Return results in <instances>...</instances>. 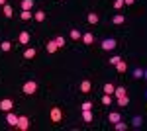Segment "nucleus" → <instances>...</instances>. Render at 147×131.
Listing matches in <instances>:
<instances>
[{
	"label": "nucleus",
	"instance_id": "f257e3e1",
	"mask_svg": "<svg viewBox=\"0 0 147 131\" xmlns=\"http://www.w3.org/2000/svg\"><path fill=\"white\" fill-rule=\"evenodd\" d=\"M22 92H24V94H28V96H34L35 92H37V82H35V80H28V82H24Z\"/></svg>",
	"mask_w": 147,
	"mask_h": 131
},
{
	"label": "nucleus",
	"instance_id": "f03ea898",
	"mask_svg": "<svg viewBox=\"0 0 147 131\" xmlns=\"http://www.w3.org/2000/svg\"><path fill=\"white\" fill-rule=\"evenodd\" d=\"M49 118H51V121L53 123H61L63 121V108H51V112H49Z\"/></svg>",
	"mask_w": 147,
	"mask_h": 131
},
{
	"label": "nucleus",
	"instance_id": "7ed1b4c3",
	"mask_svg": "<svg viewBox=\"0 0 147 131\" xmlns=\"http://www.w3.org/2000/svg\"><path fill=\"white\" fill-rule=\"evenodd\" d=\"M12 108H14L12 98H2V100H0V112H10Z\"/></svg>",
	"mask_w": 147,
	"mask_h": 131
},
{
	"label": "nucleus",
	"instance_id": "20e7f679",
	"mask_svg": "<svg viewBox=\"0 0 147 131\" xmlns=\"http://www.w3.org/2000/svg\"><path fill=\"white\" fill-rule=\"evenodd\" d=\"M18 129H22V131L30 129V120L26 116H18Z\"/></svg>",
	"mask_w": 147,
	"mask_h": 131
},
{
	"label": "nucleus",
	"instance_id": "39448f33",
	"mask_svg": "<svg viewBox=\"0 0 147 131\" xmlns=\"http://www.w3.org/2000/svg\"><path fill=\"white\" fill-rule=\"evenodd\" d=\"M79 90H80V94H90L92 82H90V80H82V82L79 84Z\"/></svg>",
	"mask_w": 147,
	"mask_h": 131
},
{
	"label": "nucleus",
	"instance_id": "423d86ee",
	"mask_svg": "<svg viewBox=\"0 0 147 131\" xmlns=\"http://www.w3.org/2000/svg\"><path fill=\"white\" fill-rule=\"evenodd\" d=\"M6 121H8V125H12V127H18V116L14 114V112H6Z\"/></svg>",
	"mask_w": 147,
	"mask_h": 131
},
{
	"label": "nucleus",
	"instance_id": "0eeeda50",
	"mask_svg": "<svg viewBox=\"0 0 147 131\" xmlns=\"http://www.w3.org/2000/svg\"><path fill=\"white\" fill-rule=\"evenodd\" d=\"M100 47L104 51H112V49H116V39H112V37H110V39H104Z\"/></svg>",
	"mask_w": 147,
	"mask_h": 131
},
{
	"label": "nucleus",
	"instance_id": "6e6552de",
	"mask_svg": "<svg viewBox=\"0 0 147 131\" xmlns=\"http://www.w3.org/2000/svg\"><path fill=\"white\" fill-rule=\"evenodd\" d=\"M18 41L22 45H28L30 41H32V35H30V32H22L20 35H18Z\"/></svg>",
	"mask_w": 147,
	"mask_h": 131
},
{
	"label": "nucleus",
	"instance_id": "1a4fd4ad",
	"mask_svg": "<svg viewBox=\"0 0 147 131\" xmlns=\"http://www.w3.org/2000/svg\"><path fill=\"white\" fill-rule=\"evenodd\" d=\"M92 120H94V114H92V110H82V121L90 123Z\"/></svg>",
	"mask_w": 147,
	"mask_h": 131
},
{
	"label": "nucleus",
	"instance_id": "9d476101",
	"mask_svg": "<svg viewBox=\"0 0 147 131\" xmlns=\"http://www.w3.org/2000/svg\"><path fill=\"white\" fill-rule=\"evenodd\" d=\"M35 55H37V49H35V47H28V49L24 51V57H26V59H34Z\"/></svg>",
	"mask_w": 147,
	"mask_h": 131
},
{
	"label": "nucleus",
	"instance_id": "9b49d317",
	"mask_svg": "<svg viewBox=\"0 0 147 131\" xmlns=\"http://www.w3.org/2000/svg\"><path fill=\"white\" fill-rule=\"evenodd\" d=\"M80 39H82V43H84V45H92L94 35H92V33H82V37H80Z\"/></svg>",
	"mask_w": 147,
	"mask_h": 131
},
{
	"label": "nucleus",
	"instance_id": "f8f14e48",
	"mask_svg": "<svg viewBox=\"0 0 147 131\" xmlns=\"http://www.w3.org/2000/svg\"><path fill=\"white\" fill-rule=\"evenodd\" d=\"M45 49H47V53H55L57 49V43H55V39H51V41H47V45H45Z\"/></svg>",
	"mask_w": 147,
	"mask_h": 131
},
{
	"label": "nucleus",
	"instance_id": "ddd939ff",
	"mask_svg": "<svg viewBox=\"0 0 147 131\" xmlns=\"http://www.w3.org/2000/svg\"><path fill=\"white\" fill-rule=\"evenodd\" d=\"M108 121H110V123H118V121H120V114H118V112H110V114H108Z\"/></svg>",
	"mask_w": 147,
	"mask_h": 131
},
{
	"label": "nucleus",
	"instance_id": "4468645a",
	"mask_svg": "<svg viewBox=\"0 0 147 131\" xmlns=\"http://www.w3.org/2000/svg\"><path fill=\"white\" fill-rule=\"evenodd\" d=\"M34 6H35L34 0H22V10H32Z\"/></svg>",
	"mask_w": 147,
	"mask_h": 131
},
{
	"label": "nucleus",
	"instance_id": "2eb2a0df",
	"mask_svg": "<svg viewBox=\"0 0 147 131\" xmlns=\"http://www.w3.org/2000/svg\"><path fill=\"white\" fill-rule=\"evenodd\" d=\"M86 20H88V24H98L100 16H98V14H94V12H90V14L86 16Z\"/></svg>",
	"mask_w": 147,
	"mask_h": 131
},
{
	"label": "nucleus",
	"instance_id": "dca6fc26",
	"mask_svg": "<svg viewBox=\"0 0 147 131\" xmlns=\"http://www.w3.org/2000/svg\"><path fill=\"white\" fill-rule=\"evenodd\" d=\"M2 14H4L6 18H12V14H14V10H12V6H8V4H4V6H2Z\"/></svg>",
	"mask_w": 147,
	"mask_h": 131
},
{
	"label": "nucleus",
	"instance_id": "f3484780",
	"mask_svg": "<svg viewBox=\"0 0 147 131\" xmlns=\"http://www.w3.org/2000/svg\"><path fill=\"white\" fill-rule=\"evenodd\" d=\"M34 18H35V22H45V12H43V10H37L34 14Z\"/></svg>",
	"mask_w": 147,
	"mask_h": 131
},
{
	"label": "nucleus",
	"instance_id": "a211bd4d",
	"mask_svg": "<svg viewBox=\"0 0 147 131\" xmlns=\"http://www.w3.org/2000/svg\"><path fill=\"white\" fill-rule=\"evenodd\" d=\"M55 43H57L59 49H63V47L67 45V41H65V37H63V35H57V37H55Z\"/></svg>",
	"mask_w": 147,
	"mask_h": 131
},
{
	"label": "nucleus",
	"instance_id": "6ab92c4d",
	"mask_svg": "<svg viewBox=\"0 0 147 131\" xmlns=\"http://www.w3.org/2000/svg\"><path fill=\"white\" fill-rule=\"evenodd\" d=\"M114 94H116V98H122V96H125L127 92H125V88H124V86H116Z\"/></svg>",
	"mask_w": 147,
	"mask_h": 131
},
{
	"label": "nucleus",
	"instance_id": "aec40b11",
	"mask_svg": "<svg viewBox=\"0 0 147 131\" xmlns=\"http://www.w3.org/2000/svg\"><path fill=\"white\" fill-rule=\"evenodd\" d=\"M112 22L116 24V26H120V24H124V22H125V16H122V14H116V16L112 18Z\"/></svg>",
	"mask_w": 147,
	"mask_h": 131
},
{
	"label": "nucleus",
	"instance_id": "412c9836",
	"mask_svg": "<svg viewBox=\"0 0 147 131\" xmlns=\"http://www.w3.org/2000/svg\"><path fill=\"white\" fill-rule=\"evenodd\" d=\"M116 71H118V73H125V71H127V63H125V61H120V63L116 65Z\"/></svg>",
	"mask_w": 147,
	"mask_h": 131
},
{
	"label": "nucleus",
	"instance_id": "4be33fe9",
	"mask_svg": "<svg viewBox=\"0 0 147 131\" xmlns=\"http://www.w3.org/2000/svg\"><path fill=\"white\" fill-rule=\"evenodd\" d=\"M114 90H116L114 84H110V82H106V84H104V94H114Z\"/></svg>",
	"mask_w": 147,
	"mask_h": 131
},
{
	"label": "nucleus",
	"instance_id": "5701e85b",
	"mask_svg": "<svg viewBox=\"0 0 147 131\" xmlns=\"http://www.w3.org/2000/svg\"><path fill=\"white\" fill-rule=\"evenodd\" d=\"M129 104V98H127V94L125 96H122V98H118V106H122V108H125Z\"/></svg>",
	"mask_w": 147,
	"mask_h": 131
},
{
	"label": "nucleus",
	"instance_id": "b1692460",
	"mask_svg": "<svg viewBox=\"0 0 147 131\" xmlns=\"http://www.w3.org/2000/svg\"><path fill=\"white\" fill-rule=\"evenodd\" d=\"M80 37H82V33L79 30H71V39H75V41H79Z\"/></svg>",
	"mask_w": 147,
	"mask_h": 131
},
{
	"label": "nucleus",
	"instance_id": "393cba45",
	"mask_svg": "<svg viewBox=\"0 0 147 131\" xmlns=\"http://www.w3.org/2000/svg\"><path fill=\"white\" fill-rule=\"evenodd\" d=\"M0 49L6 53V51H10V49H12V43H10V41H0Z\"/></svg>",
	"mask_w": 147,
	"mask_h": 131
},
{
	"label": "nucleus",
	"instance_id": "a878e982",
	"mask_svg": "<svg viewBox=\"0 0 147 131\" xmlns=\"http://www.w3.org/2000/svg\"><path fill=\"white\" fill-rule=\"evenodd\" d=\"M20 16H22V20H26V22H28V20H32V16H34V14H32V10H22V14H20Z\"/></svg>",
	"mask_w": 147,
	"mask_h": 131
},
{
	"label": "nucleus",
	"instance_id": "bb28decb",
	"mask_svg": "<svg viewBox=\"0 0 147 131\" xmlns=\"http://www.w3.org/2000/svg\"><path fill=\"white\" fill-rule=\"evenodd\" d=\"M102 104H104V106H110V104H112V94H104V96H102Z\"/></svg>",
	"mask_w": 147,
	"mask_h": 131
},
{
	"label": "nucleus",
	"instance_id": "cd10ccee",
	"mask_svg": "<svg viewBox=\"0 0 147 131\" xmlns=\"http://www.w3.org/2000/svg\"><path fill=\"white\" fill-rule=\"evenodd\" d=\"M114 127L118 131H125L127 129V123H122V121H118V123H114Z\"/></svg>",
	"mask_w": 147,
	"mask_h": 131
},
{
	"label": "nucleus",
	"instance_id": "c85d7f7f",
	"mask_svg": "<svg viewBox=\"0 0 147 131\" xmlns=\"http://www.w3.org/2000/svg\"><path fill=\"white\" fill-rule=\"evenodd\" d=\"M92 108H94V104H92V102H88V100L80 104V110H92Z\"/></svg>",
	"mask_w": 147,
	"mask_h": 131
},
{
	"label": "nucleus",
	"instance_id": "c756f323",
	"mask_svg": "<svg viewBox=\"0 0 147 131\" xmlns=\"http://www.w3.org/2000/svg\"><path fill=\"white\" fill-rule=\"evenodd\" d=\"M134 78H143V71L141 69H136L134 71Z\"/></svg>",
	"mask_w": 147,
	"mask_h": 131
},
{
	"label": "nucleus",
	"instance_id": "7c9ffc66",
	"mask_svg": "<svg viewBox=\"0 0 147 131\" xmlns=\"http://www.w3.org/2000/svg\"><path fill=\"white\" fill-rule=\"evenodd\" d=\"M120 61H122V57H118V55H116V57H112V59H110V65H118V63H120Z\"/></svg>",
	"mask_w": 147,
	"mask_h": 131
},
{
	"label": "nucleus",
	"instance_id": "2f4dec72",
	"mask_svg": "<svg viewBox=\"0 0 147 131\" xmlns=\"http://www.w3.org/2000/svg\"><path fill=\"white\" fill-rule=\"evenodd\" d=\"M122 6H124V0H114V8L116 10H120Z\"/></svg>",
	"mask_w": 147,
	"mask_h": 131
},
{
	"label": "nucleus",
	"instance_id": "473e14b6",
	"mask_svg": "<svg viewBox=\"0 0 147 131\" xmlns=\"http://www.w3.org/2000/svg\"><path fill=\"white\" fill-rule=\"evenodd\" d=\"M134 125L139 127V125H141V118H134Z\"/></svg>",
	"mask_w": 147,
	"mask_h": 131
},
{
	"label": "nucleus",
	"instance_id": "72a5a7b5",
	"mask_svg": "<svg viewBox=\"0 0 147 131\" xmlns=\"http://www.w3.org/2000/svg\"><path fill=\"white\" fill-rule=\"evenodd\" d=\"M136 0H124V4H134Z\"/></svg>",
	"mask_w": 147,
	"mask_h": 131
},
{
	"label": "nucleus",
	"instance_id": "f704fd0d",
	"mask_svg": "<svg viewBox=\"0 0 147 131\" xmlns=\"http://www.w3.org/2000/svg\"><path fill=\"white\" fill-rule=\"evenodd\" d=\"M4 4H6V0H0V6H4Z\"/></svg>",
	"mask_w": 147,
	"mask_h": 131
},
{
	"label": "nucleus",
	"instance_id": "c9c22d12",
	"mask_svg": "<svg viewBox=\"0 0 147 131\" xmlns=\"http://www.w3.org/2000/svg\"><path fill=\"white\" fill-rule=\"evenodd\" d=\"M143 78H147V71H143Z\"/></svg>",
	"mask_w": 147,
	"mask_h": 131
},
{
	"label": "nucleus",
	"instance_id": "e433bc0d",
	"mask_svg": "<svg viewBox=\"0 0 147 131\" xmlns=\"http://www.w3.org/2000/svg\"><path fill=\"white\" fill-rule=\"evenodd\" d=\"M20 2H22V0H20Z\"/></svg>",
	"mask_w": 147,
	"mask_h": 131
}]
</instances>
